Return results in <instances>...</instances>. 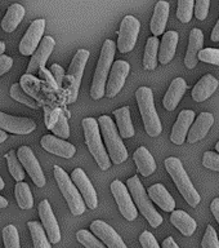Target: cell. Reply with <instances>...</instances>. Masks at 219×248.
I'll return each mask as SVG.
<instances>
[{
  "label": "cell",
  "instance_id": "6da1fadb",
  "mask_svg": "<svg viewBox=\"0 0 219 248\" xmlns=\"http://www.w3.org/2000/svg\"><path fill=\"white\" fill-rule=\"evenodd\" d=\"M115 42L110 39L104 40L102 50H101L100 60L97 63L94 77H93L92 87H90V97L93 100H100L106 96V85H107V77L111 69L114 57H115Z\"/></svg>",
  "mask_w": 219,
  "mask_h": 248
},
{
  "label": "cell",
  "instance_id": "7a4b0ae2",
  "mask_svg": "<svg viewBox=\"0 0 219 248\" xmlns=\"http://www.w3.org/2000/svg\"><path fill=\"white\" fill-rule=\"evenodd\" d=\"M164 164H165L166 172L170 174V177L173 178L174 184L177 186V189L179 190V193L182 194V197L185 198L186 202L191 207H197L201 198L197 193V190L195 189V186L192 185V182L190 180L189 174L186 172L181 160L175 156H170V158L165 159Z\"/></svg>",
  "mask_w": 219,
  "mask_h": 248
},
{
  "label": "cell",
  "instance_id": "3957f363",
  "mask_svg": "<svg viewBox=\"0 0 219 248\" xmlns=\"http://www.w3.org/2000/svg\"><path fill=\"white\" fill-rule=\"evenodd\" d=\"M101 135L103 137L106 147H107L108 156L111 158L114 164H121L127 160L128 150L124 145L120 133L115 127V123L107 115H102L98 118Z\"/></svg>",
  "mask_w": 219,
  "mask_h": 248
},
{
  "label": "cell",
  "instance_id": "277c9868",
  "mask_svg": "<svg viewBox=\"0 0 219 248\" xmlns=\"http://www.w3.org/2000/svg\"><path fill=\"white\" fill-rule=\"evenodd\" d=\"M135 98H137V104L142 115L147 135L151 137H156L161 133L162 127L158 111L155 108L154 93L148 87H139L135 92Z\"/></svg>",
  "mask_w": 219,
  "mask_h": 248
},
{
  "label": "cell",
  "instance_id": "5b68a950",
  "mask_svg": "<svg viewBox=\"0 0 219 248\" xmlns=\"http://www.w3.org/2000/svg\"><path fill=\"white\" fill-rule=\"evenodd\" d=\"M81 124L84 128L85 143H87L90 154L96 159L97 164L100 166L101 170H107L111 166V162H110V156H108L107 151L104 149V145L101 140L98 120H96L94 118H85L83 119Z\"/></svg>",
  "mask_w": 219,
  "mask_h": 248
},
{
  "label": "cell",
  "instance_id": "8992f818",
  "mask_svg": "<svg viewBox=\"0 0 219 248\" xmlns=\"http://www.w3.org/2000/svg\"><path fill=\"white\" fill-rule=\"evenodd\" d=\"M127 185L129 193L134 201V204L138 207L143 217H146V220L148 221V224L152 228H159L162 224V216L152 205L150 197H148V194H146V190L143 187L142 182L139 181L137 176H133L128 180Z\"/></svg>",
  "mask_w": 219,
  "mask_h": 248
},
{
  "label": "cell",
  "instance_id": "52a82bcc",
  "mask_svg": "<svg viewBox=\"0 0 219 248\" xmlns=\"http://www.w3.org/2000/svg\"><path fill=\"white\" fill-rule=\"evenodd\" d=\"M53 173L54 178L57 181L58 187H59L62 195L65 197L66 202L69 204L71 213H73V216L83 215L85 212L87 204H85L84 199L81 197V194L79 193V190H77V187L73 182L71 177L59 166H54Z\"/></svg>",
  "mask_w": 219,
  "mask_h": 248
},
{
  "label": "cell",
  "instance_id": "ba28073f",
  "mask_svg": "<svg viewBox=\"0 0 219 248\" xmlns=\"http://www.w3.org/2000/svg\"><path fill=\"white\" fill-rule=\"evenodd\" d=\"M89 60V52L87 49H79L73 56V61L70 63L69 73L66 77L67 83V94H69V104L75 102L77 98V93L80 88L81 78L84 74V69Z\"/></svg>",
  "mask_w": 219,
  "mask_h": 248
},
{
  "label": "cell",
  "instance_id": "9c48e42d",
  "mask_svg": "<svg viewBox=\"0 0 219 248\" xmlns=\"http://www.w3.org/2000/svg\"><path fill=\"white\" fill-rule=\"evenodd\" d=\"M139 29L141 23L133 16H125L120 25V30L117 31L119 39L116 48L119 49L120 53H128L134 48L137 39H138Z\"/></svg>",
  "mask_w": 219,
  "mask_h": 248
},
{
  "label": "cell",
  "instance_id": "30bf717a",
  "mask_svg": "<svg viewBox=\"0 0 219 248\" xmlns=\"http://www.w3.org/2000/svg\"><path fill=\"white\" fill-rule=\"evenodd\" d=\"M111 193L115 198V202L117 207H119L120 213L123 215V217H125V220H135L137 216H138V212H137L133 198L129 194V190L127 189V186L124 185L120 180H115L111 184Z\"/></svg>",
  "mask_w": 219,
  "mask_h": 248
},
{
  "label": "cell",
  "instance_id": "8fae6325",
  "mask_svg": "<svg viewBox=\"0 0 219 248\" xmlns=\"http://www.w3.org/2000/svg\"><path fill=\"white\" fill-rule=\"evenodd\" d=\"M45 30V19L39 18L32 21L26 34L19 43V52L23 56H31L36 52L43 40V34Z\"/></svg>",
  "mask_w": 219,
  "mask_h": 248
},
{
  "label": "cell",
  "instance_id": "7c38bea8",
  "mask_svg": "<svg viewBox=\"0 0 219 248\" xmlns=\"http://www.w3.org/2000/svg\"><path fill=\"white\" fill-rule=\"evenodd\" d=\"M17 156H18L19 162H21L22 167L29 173V176H30L35 185L38 187L45 186V177H44V173H43L42 167H40L38 159L31 150V147L21 146L17 150Z\"/></svg>",
  "mask_w": 219,
  "mask_h": 248
},
{
  "label": "cell",
  "instance_id": "4fadbf2b",
  "mask_svg": "<svg viewBox=\"0 0 219 248\" xmlns=\"http://www.w3.org/2000/svg\"><path fill=\"white\" fill-rule=\"evenodd\" d=\"M131 71V65L124 60H117L114 62L110 71L107 85H106V97L112 98L123 89L128 74Z\"/></svg>",
  "mask_w": 219,
  "mask_h": 248
},
{
  "label": "cell",
  "instance_id": "5bb4252c",
  "mask_svg": "<svg viewBox=\"0 0 219 248\" xmlns=\"http://www.w3.org/2000/svg\"><path fill=\"white\" fill-rule=\"evenodd\" d=\"M71 180L75 184V186L81 194V197L84 199L87 207L90 209H96L98 205V199H97V193L94 190V186L85 174V172L81 168H75L71 173Z\"/></svg>",
  "mask_w": 219,
  "mask_h": 248
},
{
  "label": "cell",
  "instance_id": "9a60e30c",
  "mask_svg": "<svg viewBox=\"0 0 219 248\" xmlns=\"http://www.w3.org/2000/svg\"><path fill=\"white\" fill-rule=\"evenodd\" d=\"M90 230L107 248H128L123 238L115 232V229L111 228L104 221H93L90 224Z\"/></svg>",
  "mask_w": 219,
  "mask_h": 248
},
{
  "label": "cell",
  "instance_id": "2e32d148",
  "mask_svg": "<svg viewBox=\"0 0 219 248\" xmlns=\"http://www.w3.org/2000/svg\"><path fill=\"white\" fill-rule=\"evenodd\" d=\"M36 124L30 118H19V116L8 115L0 111V129L9 132L13 135H29L35 131Z\"/></svg>",
  "mask_w": 219,
  "mask_h": 248
},
{
  "label": "cell",
  "instance_id": "e0dca14e",
  "mask_svg": "<svg viewBox=\"0 0 219 248\" xmlns=\"http://www.w3.org/2000/svg\"><path fill=\"white\" fill-rule=\"evenodd\" d=\"M39 216H40L43 228L45 230L49 242L53 244H57L61 240V230H59L57 218L54 216L49 202L46 199L40 202V204H39Z\"/></svg>",
  "mask_w": 219,
  "mask_h": 248
},
{
  "label": "cell",
  "instance_id": "ac0fdd59",
  "mask_svg": "<svg viewBox=\"0 0 219 248\" xmlns=\"http://www.w3.org/2000/svg\"><path fill=\"white\" fill-rule=\"evenodd\" d=\"M54 46H56V42H54V39L52 36H44L43 38L40 46L36 49V52L32 54L30 63L27 66V75L39 73L43 67H45V63L50 54H52V52H53Z\"/></svg>",
  "mask_w": 219,
  "mask_h": 248
},
{
  "label": "cell",
  "instance_id": "d6986e66",
  "mask_svg": "<svg viewBox=\"0 0 219 248\" xmlns=\"http://www.w3.org/2000/svg\"><path fill=\"white\" fill-rule=\"evenodd\" d=\"M40 145H42L44 150H46L50 154L61 156V158H73L75 153H76V147L73 146V143L67 142L65 140L58 139L53 135L43 136Z\"/></svg>",
  "mask_w": 219,
  "mask_h": 248
},
{
  "label": "cell",
  "instance_id": "ffe728a7",
  "mask_svg": "<svg viewBox=\"0 0 219 248\" xmlns=\"http://www.w3.org/2000/svg\"><path fill=\"white\" fill-rule=\"evenodd\" d=\"M195 120V112L192 110H182L177 118V122L174 123L170 140L175 145H183L186 137L189 136V129L191 124Z\"/></svg>",
  "mask_w": 219,
  "mask_h": 248
},
{
  "label": "cell",
  "instance_id": "44dd1931",
  "mask_svg": "<svg viewBox=\"0 0 219 248\" xmlns=\"http://www.w3.org/2000/svg\"><path fill=\"white\" fill-rule=\"evenodd\" d=\"M204 44V34L200 29H193L190 34V42L186 52L185 65L187 69H195L199 60V53L203 50Z\"/></svg>",
  "mask_w": 219,
  "mask_h": 248
},
{
  "label": "cell",
  "instance_id": "7402d4cb",
  "mask_svg": "<svg viewBox=\"0 0 219 248\" xmlns=\"http://www.w3.org/2000/svg\"><path fill=\"white\" fill-rule=\"evenodd\" d=\"M147 194L155 204L160 207L165 212H174L175 208V201L170 195V193L166 190V187L162 184H155L150 186L147 190Z\"/></svg>",
  "mask_w": 219,
  "mask_h": 248
},
{
  "label": "cell",
  "instance_id": "603a6c76",
  "mask_svg": "<svg viewBox=\"0 0 219 248\" xmlns=\"http://www.w3.org/2000/svg\"><path fill=\"white\" fill-rule=\"evenodd\" d=\"M187 91V83L185 81L183 78H175L172 84L169 85L168 92L165 93V97L162 100V105L168 111H173L175 110L179 102H181L182 97Z\"/></svg>",
  "mask_w": 219,
  "mask_h": 248
},
{
  "label": "cell",
  "instance_id": "cb8c5ba5",
  "mask_svg": "<svg viewBox=\"0 0 219 248\" xmlns=\"http://www.w3.org/2000/svg\"><path fill=\"white\" fill-rule=\"evenodd\" d=\"M214 124V116L210 112H201L200 115L197 116V119L195 120V123L192 124V127L190 129L189 136H187V141L190 143H195L197 141H200L208 135L209 129L212 128Z\"/></svg>",
  "mask_w": 219,
  "mask_h": 248
},
{
  "label": "cell",
  "instance_id": "d4e9b609",
  "mask_svg": "<svg viewBox=\"0 0 219 248\" xmlns=\"http://www.w3.org/2000/svg\"><path fill=\"white\" fill-rule=\"evenodd\" d=\"M218 80L216 78L208 74L201 78L200 80L197 81V84L193 87L192 89V98L196 102H203L206 101L209 97H212V94L218 88Z\"/></svg>",
  "mask_w": 219,
  "mask_h": 248
},
{
  "label": "cell",
  "instance_id": "484cf974",
  "mask_svg": "<svg viewBox=\"0 0 219 248\" xmlns=\"http://www.w3.org/2000/svg\"><path fill=\"white\" fill-rule=\"evenodd\" d=\"M168 17H169V3L168 1H158L156 7H155L154 16L151 18V32L154 36L158 38L159 35L164 34L168 22Z\"/></svg>",
  "mask_w": 219,
  "mask_h": 248
},
{
  "label": "cell",
  "instance_id": "4316f807",
  "mask_svg": "<svg viewBox=\"0 0 219 248\" xmlns=\"http://www.w3.org/2000/svg\"><path fill=\"white\" fill-rule=\"evenodd\" d=\"M178 32L177 31H166V34H164L159 48V62H161L162 65L169 63L174 58L175 50H177L178 44Z\"/></svg>",
  "mask_w": 219,
  "mask_h": 248
},
{
  "label": "cell",
  "instance_id": "83f0119b",
  "mask_svg": "<svg viewBox=\"0 0 219 248\" xmlns=\"http://www.w3.org/2000/svg\"><path fill=\"white\" fill-rule=\"evenodd\" d=\"M133 159H134L138 172L145 177H148L156 170V162H155L154 156L151 155L150 151L147 150L145 146L138 147L134 151Z\"/></svg>",
  "mask_w": 219,
  "mask_h": 248
},
{
  "label": "cell",
  "instance_id": "f1b7e54d",
  "mask_svg": "<svg viewBox=\"0 0 219 248\" xmlns=\"http://www.w3.org/2000/svg\"><path fill=\"white\" fill-rule=\"evenodd\" d=\"M170 222H172V224H173L174 226H175V228H177L178 230H179V232L186 236L192 235L197 228L196 221L193 220L189 213L185 212V211H181V209L172 212Z\"/></svg>",
  "mask_w": 219,
  "mask_h": 248
},
{
  "label": "cell",
  "instance_id": "f546056e",
  "mask_svg": "<svg viewBox=\"0 0 219 248\" xmlns=\"http://www.w3.org/2000/svg\"><path fill=\"white\" fill-rule=\"evenodd\" d=\"M23 17H25V8L18 3L12 4L1 21V29L5 32H13L18 27Z\"/></svg>",
  "mask_w": 219,
  "mask_h": 248
},
{
  "label": "cell",
  "instance_id": "4dcf8cb0",
  "mask_svg": "<svg viewBox=\"0 0 219 248\" xmlns=\"http://www.w3.org/2000/svg\"><path fill=\"white\" fill-rule=\"evenodd\" d=\"M114 115H115L116 124H117V128H119L120 137L121 139H131V137H133L135 131L133 124H131L129 108L124 106V108H117V110L114 111Z\"/></svg>",
  "mask_w": 219,
  "mask_h": 248
},
{
  "label": "cell",
  "instance_id": "1f68e13d",
  "mask_svg": "<svg viewBox=\"0 0 219 248\" xmlns=\"http://www.w3.org/2000/svg\"><path fill=\"white\" fill-rule=\"evenodd\" d=\"M159 39L156 36L148 38L145 48V56H143V67L145 70H155L158 65L159 57Z\"/></svg>",
  "mask_w": 219,
  "mask_h": 248
},
{
  "label": "cell",
  "instance_id": "d6a6232c",
  "mask_svg": "<svg viewBox=\"0 0 219 248\" xmlns=\"http://www.w3.org/2000/svg\"><path fill=\"white\" fill-rule=\"evenodd\" d=\"M27 228L34 242V248H50V242L42 224H39L38 221H29Z\"/></svg>",
  "mask_w": 219,
  "mask_h": 248
},
{
  "label": "cell",
  "instance_id": "836d02e7",
  "mask_svg": "<svg viewBox=\"0 0 219 248\" xmlns=\"http://www.w3.org/2000/svg\"><path fill=\"white\" fill-rule=\"evenodd\" d=\"M15 195L19 208H32V205H34V198H32V194H31L29 184H26V182H17V185L15 187Z\"/></svg>",
  "mask_w": 219,
  "mask_h": 248
},
{
  "label": "cell",
  "instance_id": "e575fe53",
  "mask_svg": "<svg viewBox=\"0 0 219 248\" xmlns=\"http://www.w3.org/2000/svg\"><path fill=\"white\" fill-rule=\"evenodd\" d=\"M5 159H7L8 168H9L12 177L15 178L17 182H22L23 178L26 177V172H25V168L19 162L17 153L15 150H9L5 154Z\"/></svg>",
  "mask_w": 219,
  "mask_h": 248
},
{
  "label": "cell",
  "instance_id": "d590c367",
  "mask_svg": "<svg viewBox=\"0 0 219 248\" xmlns=\"http://www.w3.org/2000/svg\"><path fill=\"white\" fill-rule=\"evenodd\" d=\"M11 97L13 100L18 101L21 104L26 105L29 108H39V104L38 101L35 100L34 97L30 96V94H27L25 92V89L22 88V85L18 84V83H15V84L11 87Z\"/></svg>",
  "mask_w": 219,
  "mask_h": 248
},
{
  "label": "cell",
  "instance_id": "8d00e7d4",
  "mask_svg": "<svg viewBox=\"0 0 219 248\" xmlns=\"http://www.w3.org/2000/svg\"><path fill=\"white\" fill-rule=\"evenodd\" d=\"M195 1L193 0H178L177 18L183 23H189L192 18Z\"/></svg>",
  "mask_w": 219,
  "mask_h": 248
},
{
  "label": "cell",
  "instance_id": "74e56055",
  "mask_svg": "<svg viewBox=\"0 0 219 248\" xmlns=\"http://www.w3.org/2000/svg\"><path fill=\"white\" fill-rule=\"evenodd\" d=\"M76 239L85 248H106V246L94 234H92L88 230H84V229L76 232Z\"/></svg>",
  "mask_w": 219,
  "mask_h": 248
},
{
  "label": "cell",
  "instance_id": "f35d334b",
  "mask_svg": "<svg viewBox=\"0 0 219 248\" xmlns=\"http://www.w3.org/2000/svg\"><path fill=\"white\" fill-rule=\"evenodd\" d=\"M3 242L5 248H21L18 232L15 225H7L3 229Z\"/></svg>",
  "mask_w": 219,
  "mask_h": 248
},
{
  "label": "cell",
  "instance_id": "ab89813d",
  "mask_svg": "<svg viewBox=\"0 0 219 248\" xmlns=\"http://www.w3.org/2000/svg\"><path fill=\"white\" fill-rule=\"evenodd\" d=\"M52 132L57 136L58 139L66 140L70 137V127L69 123H67V118H66V115L62 111L59 114V118H58L56 125L52 128Z\"/></svg>",
  "mask_w": 219,
  "mask_h": 248
},
{
  "label": "cell",
  "instance_id": "60d3db41",
  "mask_svg": "<svg viewBox=\"0 0 219 248\" xmlns=\"http://www.w3.org/2000/svg\"><path fill=\"white\" fill-rule=\"evenodd\" d=\"M201 247L219 248L218 234H217L216 229L213 228L212 225H208V228H206V230H205L204 238H203V242H201Z\"/></svg>",
  "mask_w": 219,
  "mask_h": 248
},
{
  "label": "cell",
  "instance_id": "b9f144b4",
  "mask_svg": "<svg viewBox=\"0 0 219 248\" xmlns=\"http://www.w3.org/2000/svg\"><path fill=\"white\" fill-rule=\"evenodd\" d=\"M199 60L210 65L219 66V49L218 48H205L199 53Z\"/></svg>",
  "mask_w": 219,
  "mask_h": 248
},
{
  "label": "cell",
  "instance_id": "7bdbcfd3",
  "mask_svg": "<svg viewBox=\"0 0 219 248\" xmlns=\"http://www.w3.org/2000/svg\"><path fill=\"white\" fill-rule=\"evenodd\" d=\"M203 166L208 170L219 172V155L213 151H206L203 156Z\"/></svg>",
  "mask_w": 219,
  "mask_h": 248
},
{
  "label": "cell",
  "instance_id": "ee69618b",
  "mask_svg": "<svg viewBox=\"0 0 219 248\" xmlns=\"http://www.w3.org/2000/svg\"><path fill=\"white\" fill-rule=\"evenodd\" d=\"M209 7H210V1L209 0H197L195 3V16L199 21H204L208 17Z\"/></svg>",
  "mask_w": 219,
  "mask_h": 248
},
{
  "label": "cell",
  "instance_id": "f6af8a7d",
  "mask_svg": "<svg viewBox=\"0 0 219 248\" xmlns=\"http://www.w3.org/2000/svg\"><path fill=\"white\" fill-rule=\"evenodd\" d=\"M61 111H62L61 108H45V125L48 129H52V128L56 125Z\"/></svg>",
  "mask_w": 219,
  "mask_h": 248
},
{
  "label": "cell",
  "instance_id": "bcb514c9",
  "mask_svg": "<svg viewBox=\"0 0 219 248\" xmlns=\"http://www.w3.org/2000/svg\"><path fill=\"white\" fill-rule=\"evenodd\" d=\"M139 242H141L142 248H160L156 238L150 232H143L139 236Z\"/></svg>",
  "mask_w": 219,
  "mask_h": 248
},
{
  "label": "cell",
  "instance_id": "7dc6e473",
  "mask_svg": "<svg viewBox=\"0 0 219 248\" xmlns=\"http://www.w3.org/2000/svg\"><path fill=\"white\" fill-rule=\"evenodd\" d=\"M50 73H52L53 78L57 81L58 87L61 88L62 85H63V79H65V70L62 69L59 65H57V63H53L52 67H50Z\"/></svg>",
  "mask_w": 219,
  "mask_h": 248
},
{
  "label": "cell",
  "instance_id": "c3c4849f",
  "mask_svg": "<svg viewBox=\"0 0 219 248\" xmlns=\"http://www.w3.org/2000/svg\"><path fill=\"white\" fill-rule=\"evenodd\" d=\"M39 75H40V78H42V80L45 81L46 84L49 85V87H52L53 89H59V87H58V84H57V81H56V79L53 78L52 73H50V71H48L45 67H43V69L39 71Z\"/></svg>",
  "mask_w": 219,
  "mask_h": 248
},
{
  "label": "cell",
  "instance_id": "681fc988",
  "mask_svg": "<svg viewBox=\"0 0 219 248\" xmlns=\"http://www.w3.org/2000/svg\"><path fill=\"white\" fill-rule=\"evenodd\" d=\"M12 66H13V60L9 56H5V54L0 56V77L8 73L12 69Z\"/></svg>",
  "mask_w": 219,
  "mask_h": 248
},
{
  "label": "cell",
  "instance_id": "f907efd6",
  "mask_svg": "<svg viewBox=\"0 0 219 248\" xmlns=\"http://www.w3.org/2000/svg\"><path fill=\"white\" fill-rule=\"evenodd\" d=\"M210 209H212L213 216L216 217L217 222H218V225H219V198H216V199L212 202V204H210Z\"/></svg>",
  "mask_w": 219,
  "mask_h": 248
},
{
  "label": "cell",
  "instance_id": "816d5d0a",
  "mask_svg": "<svg viewBox=\"0 0 219 248\" xmlns=\"http://www.w3.org/2000/svg\"><path fill=\"white\" fill-rule=\"evenodd\" d=\"M161 248H179V246L175 243V240H174L172 236H168V238L164 239V242H162Z\"/></svg>",
  "mask_w": 219,
  "mask_h": 248
},
{
  "label": "cell",
  "instance_id": "f5cc1de1",
  "mask_svg": "<svg viewBox=\"0 0 219 248\" xmlns=\"http://www.w3.org/2000/svg\"><path fill=\"white\" fill-rule=\"evenodd\" d=\"M212 42H219V18H218V22L216 23V26L213 29L212 31Z\"/></svg>",
  "mask_w": 219,
  "mask_h": 248
},
{
  "label": "cell",
  "instance_id": "db71d44e",
  "mask_svg": "<svg viewBox=\"0 0 219 248\" xmlns=\"http://www.w3.org/2000/svg\"><path fill=\"white\" fill-rule=\"evenodd\" d=\"M7 139H8L7 132H4L0 129V143H3L4 141H7Z\"/></svg>",
  "mask_w": 219,
  "mask_h": 248
},
{
  "label": "cell",
  "instance_id": "11a10c76",
  "mask_svg": "<svg viewBox=\"0 0 219 248\" xmlns=\"http://www.w3.org/2000/svg\"><path fill=\"white\" fill-rule=\"evenodd\" d=\"M7 205H8V201L5 199V198L0 195V208H5Z\"/></svg>",
  "mask_w": 219,
  "mask_h": 248
},
{
  "label": "cell",
  "instance_id": "9f6ffc18",
  "mask_svg": "<svg viewBox=\"0 0 219 248\" xmlns=\"http://www.w3.org/2000/svg\"><path fill=\"white\" fill-rule=\"evenodd\" d=\"M5 48H7V46H5V43L0 42V56H3V53L5 52Z\"/></svg>",
  "mask_w": 219,
  "mask_h": 248
},
{
  "label": "cell",
  "instance_id": "6f0895ef",
  "mask_svg": "<svg viewBox=\"0 0 219 248\" xmlns=\"http://www.w3.org/2000/svg\"><path fill=\"white\" fill-rule=\"evenodd\" d=\"M4 186H5V185H4V181H3V178L0 177V191H1V190L4 189Z\"/></svg>",
  "mask_w": 219,
  "mask_h": 248
},
{
  "label": "cell",
  "instance_id": "680465c9",
  "mask_svg": "<svg viewBox=\"0 0 219 248\" xmlns=\"http://www.w3.org/2000/svg\"><path fill=\"white\" fill-rule=\"evenodd\" d=\"M216 149H217V151H218V153H219V141H218V142H217V145H216Z\"/></svg>",
  "mask_w": 219,
  "mask_h": 248
}]
</instances>
